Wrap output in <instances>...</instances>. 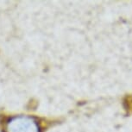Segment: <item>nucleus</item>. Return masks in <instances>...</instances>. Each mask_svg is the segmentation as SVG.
I'll list each match as a JSON object with an SVG mask.
<instances>
[{"instance_id":"nucleus-1","label":"nucleus","mask_w":132,"mask_h":132,"mask_svg":"<svg viewBox=\"0 0 132 132\" xmlns=\"http://www.w3.org/2000/svg\"><path fill=\"white\" fill-rule=\"evenodd\" d=\"M7 132H39L38 124L32 118L16 117L7 123Z\"/></svg>"}]
</instances>
